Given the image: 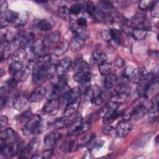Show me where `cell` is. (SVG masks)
Returning a JSON list of instances; mask_svg holds the SVG:
<instances>
[{
    "label": "cell",
    "mask_w": 159,
    "mask_h": 159,
    "mask_svg": "<svg viewBox=\"0 0 159 159\" xmlns=\"http://www.w3.org/2000/svg\"><path fill=\"white\" fill-rule=\"evenodd\" d=\"M49 82L52 86V89L49 94L50 99H59L70 89L66 79L63 76L53 75L50 78Z\"/></svg>",
    "instance_id": "6da1fadb"
},
{
    "label": "cell",
    "mask_w": 159,
    "mask_h": 159,
    "mask_svg": "<svg viewBox=\"0 0 159 159\" xmlns=\"http://www.w3.org/2000/svg\"><path fill=\"white\" fill-rule=\"evenodd\" d=\"M52 68L37 66L32 71V81L37 85H41L48 79Z\"/></svg>",
    "instance_id": "7a4b0ae2"
},
{
    "label": "cell",
    "mask_w": 159,
    "mask_h": 159,
    "mask_svg": "<svg viewBox=\"0 0 159 159\" xmlns=\"http://www.w3.org/2000/svg\"><path fill=\"white\" fill-rule=\"evenodd\" d=\"M41 117L39 115H32L25 123V125L22 129L23 134L25 136H29L33 134L39 127Z\"/></svg>",
    "instance_id": "3957f363"
},
{
    "label": "cell",
    "mask_w": 159,
    "mask_h": 159,
    "mask_svg": "<svg viewBox=\"0 0 159 159\" xmlns=\"http://www.w3.org/2000/svg\"><path fill=\"white\" fill-rule=\"evenodd\" d=\"M40 140L38 137H34L31 139L27 145L23 148L19 153L20 158H27L30 154H34L37 151Z\"/></svg>",
    "instance_id": "277c9868"
},
{
    "label": "cell",
    "mask_w": 159,
    "mask_h": 159,
    "mask_svg": "<svg viewBox=\"0 0 159 159\" xmlns=\"http://www.w3.org/2000/svg\"><path fill=\"white\" fill-rule=\"evenodd\" d=\"M35 34L30 30H25L17 34V40L19 41V46L25 48L30 47L35 41Z\"/></svg>",
    "instance_id": "5b68a950"
},
{
    "label": "cell",
    "mask_w": 159,
    "mask_h": 159,
    "mask_svg": "<svg viewBox=\"0 0 159 159\" xmlns=\"http://www.w3.org/2000/svg\"><path fill=\"white\" fill-rule=\"evenodd\" d=\"M81 89L78 87H76L73 89H70L68 91L63 94L61 96L60 101V104L63 105H65V106L70 102L73 101L74 100L81 98Z\"/></svg>",
    "instance_id": "8992f818"
},
{
    "label": "cell",
    "mask_w": 159,
    "mask_h": 159,
    "mask_svg": "<svg viewBox=\"0 0 159 159\" xmlns=\"http://www.w3.org/2000/svg\"><path fill=\"white\" fill-rule=\"evenodd\" d=\"M60 105V101L58 99H50L43 106L42 110L46 114L53 116L57 114Z\"/></svg>",
    "instance_id": "52a82bcc"
},
{
    "label": "cell",
    "mask_w": 159,
    "mask_h": 159,
    "mask_svg": "<svg viewBox=\"0 0 159 159\" xmlns=\"http://www.w3.org/2000/svg\"><path fill=\"white\" fill-rule=\"evenodd\" d=\"M131 25L135 28H142L148 30L147 25V16L146 14L142 12H137L130 19Z\"/></svg>",
    "instance_id": "ba28073f"
},
{
    "label": "cell",
    "mask_w": 159,
    "mask_h": 159,
    "mask_svg": "<svg viewBox=\"0 0 159 159\" xmlns=\"http://www.w3.org/2000/svg\"><path fill=\"white\" fill-rule=\"evenodd\" d=\"M71 66V60L70 58L66 57L58 61L55 66V71L57 75L63 76Z\"/></svg>",
    "instance_id": "9c48e42d"
},
{
    "label": "cell",
    "mask_w": 159,
    "mask_h": 159,
    "mask_svg": "<svg viewBox=\"0 0 159 159\" xmlns=\"http://www.w3.org/2000/svg\"><path fill=\"white\" fill-rule=\"evenodd\" d=\"M19 12L9 10L4 12L1 13V28L6 27L8 23H12L18 17Z\"/></svg>",
    "instance_id": "30bf717a"
},
{
    "label": "cell",
    "mask_w": 159,
    "mask_h": 159,
    "mask_svg": "<svg viewBox=\"0 0 159 159\" xmlns=\"http://www.w3.org/2000/svg\"><path fill=\"white\" fill-rule=\"evenodd\" d=\"M133 126L127 122V120H122L118 123L116 128V135L120 137H125L132 130Z\"/></svg>",
    "instance_id": "8fae6325"
},
{
    "label": "cell",
    "mask_w": 159,
    "mask_h": 159,
    "mask_svg": "<svg viewBox=\"0 0 159 159\" xmlns=\"http://www.w3.org/2000/svg\"><path fill=\"white\" fill-rule=\"evenodd\" d=\"M47 89L45 86L40 85L37 87L30 94L29 97V101L32 102H37L40 101L45 96Z\"/></svg>",
    "instance_id": "7c38bea8"
},
{
    "label": "cell",
    "mask_w": 159,
    "mask_h": 159,
    "mask_svg": "<svg viewBox=\"0 0 159 159\" xmlns=\"http://www.w3.org/2000/svg\"><path fill=\"white\" fill-rule=\"evenodd\" d=\"M60 39V32L58 30H56L46 35L42 40L46 48H48L57 45Z\"/></svg>",
    "instance_id": "4fadbf2b"
},
{
    "label": "cell",
    "mask_w": 159,
    "mask_h": 159,
    "mask_svg": "<svg viewBox=\"0 0 159 159\" xmlns=\"http://www.w3.org/2000/svg\"><path fill=\"white\" fill-rule=\"evenodd\" d=\"M91 79V74L89 69H85L75 72L73 75V80L81 84H86L90 81Z\"/></svg>",
    "instance_id": "5bb4252c"
},
{
    "label": "cell",
    "mask_w": 159,
    "mask_h": 159,
    "mask_svg": "<svg viewBox=\"0 0 159 159\" xmlns=\"http://www.w3.org/2000/svg\"><path fill=\"white\" fill-rule=\"evenodd\" d=\"M31 52L36 57H39L45 55V50L47 49L42 40L37 39L34 42L30 47Z\"/></svg>",
    "instance_id": "9a60e30c"
},
{
    "label": "cell",
    "mask_w": 159,
    "mask_h": 159,
    "mask_svg": "<svg viewBox=\"0 0 159 159\" xmlns=\"http://www.w3.org/2000/svg\"><path fill=\"white\" fill-rule=\"evenodd\" d=\"M148 109L144 105H138L131 111L130 119L135 121L139 120L144 117V116L148 112Z\"/></svg>",
    "instance_id": "2e32d148"
},
{
    "label": "cell",
    "mask_w": 159,
    "mask_h": 159,
    "mask_svg": "<svg viewBox=\"0 0 159 159\" xmlns=\"http://www.w3.org/2000/svg\"><path fill=\"white\" fill-rule=\"evenodd\" d=\"M60 138V133L56 131H52L49 132L44 137L43 142H44L45 146L48 148H50L53 147L56 144L58 140Z\"/></svg>",
    "instance_id": "e0dca14e"
},
{
    "label": "cell",
    "mask_w": 159,
    "mask_h": 159,
    "mask_svg": "<svg viewBox=\"0 0 159 159\" xmlns=\"http://www.w3.org/2000/svg\"><path fill=\"white\" fill-rule=\"evenodd\" d=\"M81 98H79L73 101L68 103L65 109L63 114L64 116L66 117H69L73 115L78 109L80 105Z\"/></svg>",
    "instance_id": "ac0fdd59"
},
{
    "label": "cell",
    "mask_w": 159,
    "mask_h": 159,
    "mask_svg": "<svg viewBox=\"0 0 159 159\" xmlns=\"http://www.w3.org/2000/svg\"><path fill=\"white\" fill-rule=\"evenodd\" d=\"M86 39L81 37L78 35H74L71 42H70L69 46L71 51L77 52L80 51L84 45Z\"/></svg>",
    "instance_id": "d6986e66"
},
{
    "label": "cell",
    "mask_w": 159,
    "mask_h": 159,
    "mask_svg": "<svg viewBox=\"0 0 159 159\" xmlns=\"http://www.w3.org/2000/svg\"><path fill=\"white\" fill-rule=\"evenodd\" d=\"M55 22L52 19L45 18L39 20L35 24L36 28L40 31H48L54 25Z\"/></svg>",
    "instance_id": "ffe728a7"
},
{
    "label": "cell",
    "mask_w": 159,
    "mask_h": 159,
    "mask_svg": "<svg viewBox=\"0 0 159 159\" xmlns=\"http://www.w3.org/2000/svg\"><path fill=\"white\" fill-rule=\"evenodd\" d=\"M83 119L81 116L77 117L73 122H71L68 125V134L70 135H75L78 132H81V127L83 125Z\"/></svg>",
    "instance_id": "44dd1931"
},
{
    "label": "cell",
    "mask_w": 159,
    "mask_h": 159,
    "mask_svg": "<svg viewBox=\"0 0 159 159\" xmlns=\"http://www.w3.org/2000/svg\"><path fill=\"white\" fill-rule=\"evenodd\" d=\"M16 134L12 128H7L0 132V140L6 141V143L16 142Z\"/></svg>",
    "instance_id": "7402d4cb"
},
{
    "label": "cell",
    "mask_w": 159,
    "mask_h": 159,
    "mask_svg": "<svg viewBox=\"0 0 159 159\" xmlns=\"http://www.w3.org/2000/svg\"><path fill=\"white\" fill-rule=\"evenodd\" d=\"M122 114V112L118 110L107 111L102 116V122L104 124H109L116 120Z\"/></svg>",
    "instance_id": "603a6c76"
},
{
    "label": "cell",
    "mask_w": 159,
    "mask_h": 159,
    "mask_svg": "<svg viewBox=\"0 0 159 159\" xmlns=\"http://www.w3.org/2000/svg\"><path fill=\"white\" fill-rule=\"evenodd\" d=\"M28 99L25 95L18 94L14 98L12 105L15 109L20 111L26 107L28 104Z\"/></svg>",
    "instance_id": "cb8c5ba5"
},
{
    "label": "cell",
    "mask_w": 159,
    "mask_h": 159,
    "mask_svg": "<svg viewBox=\"0 0 159 159\" xmlns=\"http://www.w3.org/2000/svg\"><path fill=\"white\" fill-rule=\"evenodd\" d=\"M92 60L94 63L98 64V65L106 62L107 60V55L106 53L101 50H98L94 51L92 54Z\"/></svg>",
    "instance_id": "d4e9b609"
},
{
    "label": "cell",
    "mask_w": 159,
    "mask_h": 159,
    "mask_svg": "<svg viewBox=\"0 0 159 159\" xmlns=\"http://www.w3.org/2000/svg\"><path fill=\"white\" fill-rule=\"evenodd\" d=\"M27 57V53L25 48L19 47L12 54V60L13 61L22 62L24 61Z\"/></svg>",
    "instance_id": "484cf974"
},
{
    "label": "cell",
    "mask_w": 159,
    "mask_h": 159,
    "mask_svg": "<svg viewBox=\"0 0 159 159\" xmlns=\"http://www.w3.org/2000/svg\"><path fill=\"white\" fill-rule=\"evenodd\" d=\"M29 18V13L27 11H22L19 13L17 18L12 23L15 27H21L25 25Z\"/></svg>",
    "instance_id": "4316f807"
},
{
    "label": "cell",
    "mask_w": 159,
    "mask_h": 159,
    "mask_svg": "<svg viewBox=\"0 0 159 159\" xmlns=\"http://www.w3.org/2000/svg\"><path fill=\"white\" fill-rule=\"evenodd\" d=\"M117 81V77L116 74L111 73L105 76L104 85L106 89H111L114 87Z\"/></svg>",
    "instance_id": "83f0119b"
},
{
    "label": "cell",
    "mask_w": 159,
    "mask_h": 159,
    "mask_svg": "<svg viewBox=\"0 0 159 159\" xmlns=\"http://www.w3.org/2000/svg\"><path fill=\"white\" fill-rule=\"evenodd\" d=\"M57 16L64 20H70L71 14L70 11V9L65 6H60L57 9Z\"/></svg>",
    "instance_id": "f1b7e54d"
},
{
    "label": "cell",
    "mask_w": 159,
    "mask_h": 159,
    "mask_svg": "<svg viewBox=\"0 0 159 159\" xmlns=\"http://www.w3.org/2000/svg\"><path fill=\"white\" fill-rule=\"evenodd\" d=\"M69 47V43L66 41L60 42L55 48L54 55L56 57H61L64 55Z\"/></svg>",
    "instance_id": "f546056e"
},
{
    "label": "cell",
    "mask_w": 159,
    "mask_h": 159,
    "mask_svg": "<svg viewBox=\"0 0 159 159\" xmlns=\"http://www.w3.org/2000/svg\"><path fill=\"white\" fill-rule=\"evenodd\" d=\"M113 65L112 63L104 62L98 65V70L100 74L102 76H106L111 73H112Z\"/></svg>",
    "instance_id": "4dcf8cb0"
},
{
    "label": "cell",
    "mask_w": 159,
    "mask_h": 159,
    "mask_svg": "<svg viewBox=\"0 0 159 159\" xmlns=\"http://www.w3.org/2000/svg\"><path fill=\"white\" fill-rule=\"evenodd\" d=\"M80 147L78 141H70L64 143L61 147V150L65 152H75Z\"/></svg>",
    "instance_id": "1f68e13d"
},
{
    "label": "cell",
    "mask_w": 159,
    "mask_h": 159,
    "mask_svg": "<svg viewBox=\"0 0 159 159\" xmlns=\"http://www.w3.org/2000/svg\"><path fill=\"white\" fill-rule=\"evenodd\" d=\"M133 37L137 40H143L147 34V30L142 28H135L132 30Z\"/></svg>",
    "instance_id": "d6a6232c"
},
{
    "label": "cell",
    "mask_w": 159,
    "mask_h": 159,
    "mask_svg": "<svg viewBox=\"0 0 159 159\" xmlns=\"http://www.w3.org/2000/svg\"><path fill=\"white\" fill-rule=\"evenodd\" d=\"M30 70L26 66L23 67L19 71L14 75V78L17 80L19 82L25 81L30 74Z\"/></svg>",
    "instance_id": "836d02e7"
},
{
    "label": "cell",
    "mask_w": 159,
    "mask_h": 159,
    "mask_svg": "<svg viewBox=\"0 0 159 159\" xmlns=\"http://www.w3.org/2000/svg\"><path fill=\"white\" fill-rule=\"evenodd\" d=\"M73 69L75 72L79 71L80 70H85V69H89L88 64L84 61L82 58H78L74 62V64L72 65Z\"/></svg>",
    "instance_id": "e575fe53"
},
{
    "label": "cell",
    "mask_w": 159,
    "mask_h": 159,
    "mask_svg": "<svg viewBox=\"0 0 159 159\" xmlns=\"http://www.w3.org/2000/svg\"><path fill=\"white\" fill-rule=\"evenodd\" d=\"M109 29L111 32L112 42L117 45H120L122 40V35H121L120 31L116 28H110Z\"/></svg>",
    "instance_id": "d590c367"
},
{
    "label": "cell",
    "mask_w": 159,
    "mask_h": 159,
    "mask_svg": "<svg viewBox=\"0 0 159 159\" xmlns=\"http://www.w3.org/2000/svg\"><path fill=\"white\" fill-rule=\"evenodd\" d=\"M153 134H154V132H149L145 134V135L142 136L140 139H139L135 142V143L134 144V146L137 147H143V145H145L146 143H147V142H148L150 140V139L153 136Z\"/></svg>",
    "instance_id": "8d00e7d4"
},
{
    "label": "cell",
    "mask_w": 159,
    "mask_h": 159,
    "mask_svg": "<svg viewBox=\"0 0 159 159\" xmlns=\"http://www.w3.org/2000/svg\"><path fill=\"white\" fill-rule=\"evenodd\" d=\"M24 67L22 62L19 61H12L8 67L9 73L12 75H15L16 73L19 71Z\"/></svg>",
    "instance_id": "74e56055"
},
{
    "label": "cell",
    "mask_w": 159,
    "mask_h": 159,
    "mask_svg": "<svg viewBox=\"0 0 159 159\" xmlns=\"http://www.w3.org/2000/svg\"><path fill=\"white\" fill-rule=\"evenodd\" d=\"M84 9H85V5H84L83 3L80 2H76L71 6L70 9V14L71 15L73 14L75 16H77L80 14Z\"/></svg>",
    "instance_id": "f35d334b"
},
{
    "label": "cell",
    "mask_w": 159,
    "mask_h": 159,
    "mask_svg": "<svg viewBox=\"0 0 159 159\" xmlns=\"http://www.w3.org/2000/svg\"><path fill=\"white\" fill-rule=\"evenodd\" d=\"M128 98V93L125 92H122V93H115L112 95V100L116 102H117L119 104H122Z\"/></svg>",
    "instance_id": "ab89813d"
},
{
    "label": "cell",
    "mask_w": 159,
    "mask_h": 159,
    "mask_svg": "<svg viewBox=\"0 0 159 159\" xmlns=\"http://www.w3.org/2000/svg\"><path fill=\"white\" fill-rule=\"evenodd\" d=\"M96 138V134L94 132H90L84 136H83L80 141L78 142L80 147L81 146H86L91 141L94 140Z\"/></svg>",
    "instance_id": "60d3db41"
},
{
    "label": "cell",
    "mask_w": 159,
    "mask_h": 159,
    "mask_svg": "<svg viewBox=\"0 0 159 159\" xmlns=\"http://www.w3.org/2000/svg\"><path fill=\"white\" fill-rule=\"evenodd\" d=\"M66 117L64 116V117H61L60 119H57L54 121V122L52 124L53 127L55 129H60L61 128L65 127L68 125L67 120L66 119Z\"/></svg>",
    "instance_id": "b9f144b4"
},
{
    "label": "cell",
    "mask_w": 159,
    "mask_h": 159,
    "mask_svg": "<svg viewBox=\"0 0 159 159\" xmlns=\"http://www.w3.org/2000/svg\"><path fill=\"white\" fill-rule=\"evenodd\" d=\"M155 1H147V0H143L140 1L139 2V7L141 11H147L151 9L152 6L154 4Z\"/></svg>",
    "instance_id": "7bdbcfd3"
},
{
    "label": "cell",
    "mask_w": 159,
    "mask_h": 159,
    "mask_svg": "<svg viewBox=\"0 0 159 159\" xmlns=\"http://www.w3.org/2000/svg\"><path fill=\"white\" fill-rule=\"evenodd\" d=\"M134 71V67H132V66H128L122 72V76H124V78L127 80H132Z\"/></svg>",
    "instance_id": "ee69618b"
},
{
    "label": "cell",
    "mask_w": 159,
    "mask_h": 159,
    "mask_svg": "<svg viewBox=\"0 0 159 159\" xmlns=\"http://www.w3.org/2000/svg\"><path fill=\"white\" fill-rule=\"evenodd\" d=\"M101 36L102 39L107 43H111L112 42V38L109 29H105L101 30Z\"/></svg>",
    "instance_id": "f6af8a7d"
},
{
    "label": "cell",
    "mask_w": 159,
    "mask_h": 159,
    "mask_svg": "<svg viewBox=\"0 0 159 159\" xmlns=\"http://www.w3.org/2000/svg\"><path fill=\"white\" fill-rule=\"evenodd\" d=\"M102 132L107 135L114 136L116 135V128L111 125H106L102 129Z\"/></svg>",
    "instance_id": "bcb514c9"
},
{
    "label": "cell",
    "mask_w": 159,
    "mask_h": 159,
    "mask_svg": "<svg viewBox=\"0 0 159 159\" xmlns=\"http://www.w3.org/2000/svg\"><path fill=\"white\" fill-rule=\"evenodd\" d=\"M150 14L152 17L158 18L159 17V2L155 1L154 4L150 9Z\"/></svg>",
    "instance_id": "7dc6e473"
},
{
    "label": "cell",
    "mask_w": 159,
    "mask_h": 159,
    "mask_svg": "<svg viewBox=\"0 0 159 159\" xmlns=\"http://www.w3.org/2000/svg\"><path fill=\"white\" fill-rule=\"evenodd\" d=\"M104 98L102 96V93H101L100 94L93 97L91 100V102L92 104L95 105V106H99L100 104H102L104 102Z\"/></svg>",
    "instance_id": "c3c4849f"
},
{
    "label": "cell",
    "mask_w": 159,
    "mask_h": 159,
    "mask_svg": "<svg viewBox=\"0 0 159 159\" xmlns=\"http://www.w3.org/2000/svg\"><path fill=\"white\" fill-rule=\"evenodd\" d=\"M32 116V111L29 109V110H26L24 112H23L20 115V120L21 121V122H26L29 119L30 117Z\"/></svg>",
    "instance_id": "681fc988"
},
{
    "label": "cell",
    "mask_w": 159,
    "mask_h": 159,
    "mask_svg": "<svg viewBox=\"0 0 159 159\" xmlns=\"http://www.w3.org/2000/svg\"><path fill=\"white\" fill-rule=\"evenodd\" d=\"M11 88L6 84L5 86H2L1 87L0 89V95L1 98H7V96H9V94L11 93Z\"/></svg>",
    "instance_id": "f907efd6"
},
{
    "label": "cell",
    "mask_w": 159,
    "mask_h": 159,
    "mask_svg": "<svg viewBox=\"0 0 159 159\" xmlns=\"http://www.w3.org/2000/svg\"><path fill=\"white\" fill-rule=\"evenodd\" d=\"M73 24L79 27H87V20L85 17H80L76 20V21L75 22V23Z\"/></svg>",
    "instance_id": "816d5d0a"
},
{
    "label": "cell",
    "mask_w": 159,
    "mask_h": 159,
    "mask_svg": "<svg viewBox=\"0 0 159 159\" xmlns=\"http://www.w3.org/2000/svg\"><path fill=\"white\" fill-rule=\"evenodd\" d=\"M96 6L94 5V4L92 2V1H88L86 3L85 5V10L91 16V14H93V12H94V11L95 10Z\"/></svg>",
    "instance_id": "f5cc1de1"
},
{
    "label": "cell",
    "mask_w": 159,
    "mask_h": 159,
    "mask_svg": "<svg viewBox=\"0 0 159 159\" xmlns=\"http://www.w3.org/2000/svg\"><path fill=\"white\" fill-rule=\"evenodd\" d=\"M19 81L16 80L14 77L12 78L11 79H9L8 80V81L7 82V85L11 88V89L12 91L14 89H15L17 86Z\"/></svg>",
    "instance_id": "db71d44e"
},
{
    "label": "cell",
    "mask_w": 159,
    "mask_h": 159,
    "mask_svg": "<svg viewBox=\"0 0 159 159\" xmlns=\"http://www.w3.org/2000/svg\"><path fill=\"white\" fill-rule=\"evenodd\" d=\"M91 127H92V122L91 121L89 120L84 123H83L81 129V132L85 133L88 132Z\"/></svg>",
    "instance_id": "11a10c76"
},
{
    "label": "cell",
    "mask_w": 159,
    "mask_h": 159,
    "mask_svg": "<svg viewBox=\"0 0 159 159\" xmlns=\"http://www.w3.org/2000/svg\"><path fill=\"white\" fill-rule=\"evenodd\" d=\"M125 65V61L124 60L120 57H117L116 58V60L114 61V66L119 68H122Z\"/></svg>",
    "instance_id": "9f6ffc18"
},
{
    "label": "cell",
    "mask_w": 159,
    "mask_h": 159,
    "mask_svg": "<svg viewBox=\"0 0 159 159\" xmlns=\"http://www.w3.org/2000/svg\"><path fill=\"white\" fill-rule=\"evenodd\" d=\"M35 66H36V60H34L32 59L28 60L25 65V66L27 68H29L30 70H33L35 68Z\"/></svg>",
    "instance_id": "6f0895ef"
},
{
    "label": "cell",
    "mask_w": 159,
    "mask_h": 159,
    "mask_svg": "<svg viewBox=\"0 0 159 159\" xmlns=\"http://www.w3.org/2000/svg\"><path fill=\"white\" fill-rule=\"evenodd\" d=\"M7 7H8V4L7 2L6 1H4V0H1L0 1V11H1V13L4 12L6 11H7Z\"/></svg>",
    "instance_id": "680465c9"
},
{
    "label": "cell",
    "mask_w": 159,
    "mask_h": 159,
    "mask_svg": "<svg viewBox=\"0 0 159 159\" xmlns=\"http://www.w3.org/2000/svg\"><path fill=\"white\" fill-rule=\"evenodd\" d=\"M53 152L52 149H48V150H46L45 151H44L42 154V158H50L52 157V156L53 155Z\"/></svg>",
    "instance_id": "91938a15"
},
{
    "label": "cell",
    "mask_w": 159,
    "mask_h": 159,
    "mask_svg": "<svg viewBox=\"0 0 159 159\" xmlns=\"http://www.w3.org/2000/svg\"><path fill=\"white\" fill-rule=\"evenodd\" d=\"M1 121V129L5 127L8 124V118L6 116H1L0 117Z\"/></svg>",
    "instance_id": "94428289"
},
{
    "label": "cell",
    "mask_w": 159,
    "mask_h": 159,
    "mask_svg": "<svg viewBox=\"0 0 159 159\" xmlns=\"http://www.w3.org/2000/svg\"><path fill=\"white\" fill-rule=\"evenodd\" d=\"M150 55L152 56V57L154 58H157L158 57V51L156 50V51H152L150 52Z\"/></svg>",
    "instance_id": "6125c7cd"
},
{
    "label": "cell",
    "mask_w": 159,
    "mask_h": 159,
    "mask_svg": "<svg viewBox=\"0 0 159 159\" xmlns=\"http://www.w3.org/2000/svg\"><path fill=\"white\" fill-rule=\"evenodd\" d=\"M158 135H157V136L155 137V143H156V144H158Z\"/></svg>",
    "instance_id": "be15d7a7"
}]
</instances>
